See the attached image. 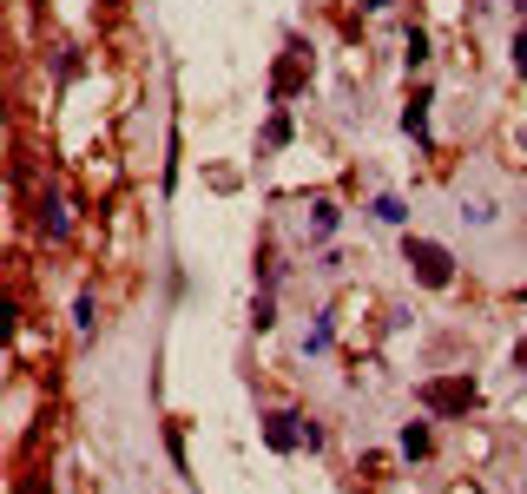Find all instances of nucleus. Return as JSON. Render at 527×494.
<instances>
[{
	"label": "nucleus",
	"mask_w": 527,
	"mask_h": 494,
	"mask_svg": "<svg viewBox=\"0 0 527 494\" xmlns=\"http://www.w3.org/2000/svg\"><path fill=\"white\" fill-rule=\"evenodd\" d=\"M402 264H409V271H416V284H429V290H448V284H455V257H448L435 238H402Z\"/></svg>",
	"instance_id": "1"
},
{
	"label": "nucleus",
	"mask_w": 527,
	"mask_h": 494,
	"mask_svg": "<svg viewBox=\"0 0 527 494\" xmlns=\"http://www.w3.org/2000/svg\"><path fill=\"white\" fill-rule=\"evenodd\" d=\"M481 402L475 376H442V383H422V409L429 415H468Z\"/></svg>",
	"instance_id": "2"
},
{
	"label": "nucleus",
	"mask_w": 527,
	"mask_h": 494,
	"mask_svg": "<svg viewBox=\"0 0 527 494\" xmlns=\"http://www.w3.org/2000/svg\"><path fill=\"white\" fill-rule=\"evenodd\" d=\"M304 429H310L304 415H271V422H264V442H271L277 455H290V448L304 442Z\"/></svg>",
	"instance_id": "3"
},
{
	"label": "nucleus",
	"mask_w": 527,
	"mask_h": 494,
	"mask_svg": "<svg viewBox=\"0 0 527 494\" xmlns=\"http://www.w3.org/2000/svg\"><path fill=\"white\" fill-rule=\"evenodd\" d=\"M297 86H304V47H290V60L277 66V80H271V99H277V106H284V99L297 93Z\"/></svg>",
	"instance_id": "4"
},
{
	"label": "nucleus",
	"mask_w": 527,
	"mask_h": 494,
	"mask_svg": "<svg viewBox=\"0 0 527 494\" xmlns=\"http://www.w3.org/2000/svg\"><path fill=\"white\" fill-rule=\"evenodd\" d=\"M40 231H47V238L53 244H66V238H73V218H66V205H60V198H40Z\"/></svg>",
	"instance_id": "5"
},
{
	"label": "nucleus",
	"mask_w": 527,
	"mask_h": 494,
	"mask_svg": "<svg viewBox=\"0 0 527 494\" xmlns=\"http://www.w3.org/2000/svg\"><path fill=\"white\" fill-rule=\"evenodd\" d=\"M402 132H409V139H422V145H429V93H416V99H409V106H402Z\"/></svg>",
	"instance_id": "6"
},
{
	"label": "nucleus",
	"mask_w": 527,
	"mask_h": 494,
	"mask_svg": "<svg viewBox=\"0 0 527 494\" xmlns=\"http://www.w3.org/2000/svg\"><path fill=\"white\" fill-rule=\"evenodd\" d=\"M429 448H435V429H429V422H409V429H402V455H409V462H422Z\"/></svg>",
	"instance_id": "7"
},
{
	"label": "nucleus",
	"mask_w": 527,
	"mask_h": 494,
	"mask_svg": "<svg viewBox=\"0 0 527 494\" xmlns=\"http://www.w3.org/2000/svg\"><path fill=\"white\" fill-rule=\"evenodd\" d=\"M257 145H264V152H277V145H290V112L277 106L271 119H264V132H257Z\"/></svg>",
	"instance_id": "8"
},
{
	"label": "nucleus",
	"mask_w": 527,
	"mask_h": 494,
	"mask_svg": "<svg viewBox=\"0 0 527 494\" xmlns=\"http://www.w3.org/2000/svg\"><path fill=\"white\" fill-rule=\"evenodd\" d=\"M330 343H336V323H330V317H317V323H310V336H304V356H323Z\"/></svg>",
	"instance_id": "9"
},
{
	"label": "nucleus",
	"mask_w": 527,
	"mask_h": 494,
	"mask_svg": "<svg viewBox=\"0 0 527 494\" xmlns=\"http://www.w3.org/2000/svg\"><path fill=\"white\" fill-rule=\"evenodd\" d=\"M330 231H336V205L317 198V205H310V238H330Z\"/></svg>",
	"instance_id": "10"
},
{
	"label": "nucleus",
	"mask_w": 527,
	"mask_h": 494,
	"mask_svg": "<svg viewBox=\"0 0 527 494\" xmlns=\"http://www.w3.org/2000/svg\"><path fill=\"white\" fill-rule=\"evenodd\" d=\"M422 60H429V33L409 27V66H422Z\"/></svg>",
	"instance_id": "11"
},
{
	"label": "nucleus",
	"mask_w": 527,
	"mask_h": 494,
	"mask_svg": "<svg viewBox=\"0 0 527 494\" xmlns=\"http://www.w3.org/2000/svg\"><path fill=\"white\" fill-rule=\"evenodd\" d=\"M376 218H383V224H402L409 211H402V198H376Z\"/></svg>",
	"instance_id": "12"
},
{
	"label": "nucleus",
	"mask_w": 527,
	"mask_h": 494,
	"mask_svg": "<svg viewBox=\"0 0 527 494\" xmlns=\"http://www.w3.org/2000/svg\"><path fill=\"white\" fill-rule=\"evenodd\" d=\"M73 323H80V330H93V290H80V303H73Z\"/></svg>",
	"instance_id": "13"
},
{
	"label": "nucleus",
	"mask_w": 527,
	"mask_h": 494,
	"mask_svg": "<svg viewBox=\"0 0 527 494\" xmlns=\"http://www.w3.org/2000/svg\"><path fill=\"white\" fill-rule=\"evenodd\" d=\"M514 66H521V73H527V27L514 33Z\"/></svg>",
	"instance_id": "14"
},
{
	"label": "nucleus",
	"mask_w": 527,
	"mask_h": 494,
	"mask_svg": "<svg viewBox=\"0 0 527 494\" xmlns=\"http://www.w3.org/2000/svg\"><path fill=\"white\" fill-rule=\"evenodd\" d=\"M20 494H47V488H40V481H27V488H20Z\"/></svg>",
	"instance_id": "15"
}]
</instances>
